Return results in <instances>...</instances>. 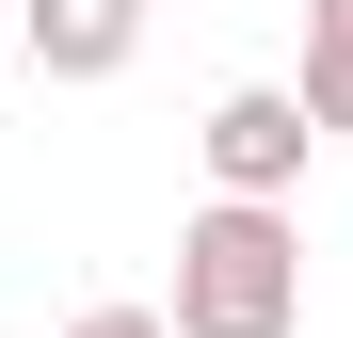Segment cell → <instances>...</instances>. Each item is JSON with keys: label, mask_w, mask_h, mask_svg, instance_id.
I'll use <instances>...</instances> for the list:
<instances>
[{"label": "cell", "mask_w": 353, "mask_h": 338, "mask_svg": "<svg viewBox=\"0 0 353 338\" xmlns=\"http://www.w3.org/2000/svg\"><path fill=\"white\" fill-rule=\"evenodd\" d=\"M17 32H32V81H129L145 0H17Z\"/></svg>", "instance_id": "cell-3"}, {"label": "cell", "mask_w": 353, "mask_h": 338, "mask_svg": "<svg viewBox=\"0 0 353 338\" xmlns=\"http://www.w3.org/2000/svg\"><path fill=\"white\" fill-rule=\"evenodd\" d=\"M289 97H305V129L353 145V0H305V81H289Z\"/></svg>", "instance_id": "cell-4"}, {"label": "cell", "mask_w": 353, "mask_h": 338, "mask_svg": "<svg viewBox=\"0 0 353 338\" xmlns=\"http://www.w3.org/2000/svg\"><path fill=\"white\" fill-rule=\"evenodd\" d=\"M176 338H305V225L289 194H209L176 225Z\"/></svg>", "instance_id": "cell-1"}, {"label": "cell", "mask_w": 353, "mask_h": 338, "mask_svg": "<svg viewBox=\"0 0 353 338\" xmlns=\"http://www.w3.org/2000/svg\"><path fill=\"white\" fill-rule=\"evenodd\" d=\"M65 338H176V322H161V306H81Z\"/></svg>", "instance_id": "cell-5"}, {"label": "cell", "mask_w": 353, "mask_h": 338, "mask_svg": "<svg viewBox=\"0 0 353 338\" xmlns=\"http://www.w3.org/2000/svg\"><path fill=\"white\" fill-rule=\"evenodd\" d=\"M305 97L289 81H225L209 97V129H193V161H209V194H305Z\"/></svg>", "instance_id": "cell-2"}]
</instances>
